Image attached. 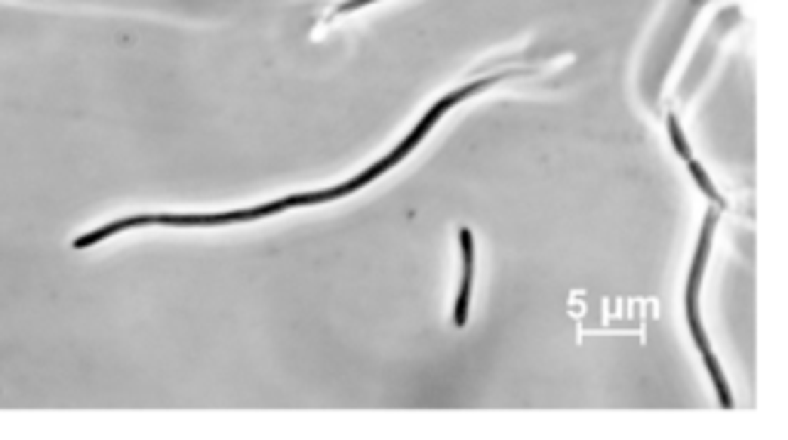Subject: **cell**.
Wrapping results in <instances>:
<instances>
[{"instance_id":"1","label":"cell","mask_w":788,"mask_h":440,"mask_svg":"<svg viewBox=\"0 0 788 440\" xmlns=\"http://www.w3.org/2000/svg\"><path fill=\"white\" fill-rule=\"evenodd\" d=\"M508 74H490V77H477V80H468L465 87L453 90L447 92L443 99H438L434 105L425 111V117L416 124L410 133L404 136V142L394 148V151H388L385 157H379V161L373 166H367L364 173H357L355 179L348 182H339L333 185V188H323V191H308V194H290V198H281V200H271V203H262V207H249V210H231V213H198V216H191V213H151V216H126V219H114L108 225H99V228H92L87 234H80V237H74V249H90L96 247V243L108 240L111 234H120V231H133V228H145V225H166V228H210V225H231V222H256V219H265V216H274V213H284V210H293V207H314V203H330V200H339V198H348V194L360 191L364 185L376 182L382 173H388L392 166H397L404 161L406 154L413 151L416 145L422 142L425 136L431 133V127L441 120V114H447L450 108H456L459 102L471 99L475 92L493 87V83L505 80Z\"/></svg>"},{"instance_id":"4","label":"cell","mask_w":788,"mask_h":440,"mask_svg":"<svg viewBox=\"0 0 788 440\" xmlns=\"http://www.w3.org/2000/svg\"><path fill=\"white\" fill-rule=\"evenodd\" d=\"M367 4H376V0H348V4L336 6V13H351V9H360V6H367Z\"/></svg>"},{"instance_id":"3","label":"cell","mask_w":788,"mask_h":440,"mask_svg":"<svg viewBox=\"0 0 788 440\" xmlns=\"http://www.w3.org/2000/svg\"><path fill=\"white\" fill-rule=\"evenodd\" d=\"M459 252H462V277H459L456 305H453V323L465 326L468 305H471V286H475V234H471V228H459Z\"/></svg>"},{"instance_id":"2","label":"cell","mask_w":788,"mask_h":440,"mask_svg":"<svg viewBox=\"0 0 788 440\" xmlns=\"http://www.w3.org/2000/svg\"><path fill=\"white\" fill-rule=\"evenodd\" d=\"M711 231H715V213H708L706 222H702V231H699V243H696V256H693V265H690V280H687V323H690V336L696 342V348L706 360V370L711 382L718 388V397H720V407H733V395H730L727 382H724V372H720V363L711 351V342L706 336V326H702V314H699V286H702V274H706V265H708V249H711Z\"/></svg>"}]
</instances>
